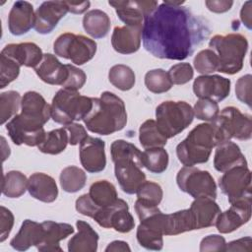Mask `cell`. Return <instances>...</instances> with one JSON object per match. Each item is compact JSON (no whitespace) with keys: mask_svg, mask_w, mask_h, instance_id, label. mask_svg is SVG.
Listing matches in <instances>:
<instances>
[{"mask_svg":"<svg viewBox=\"0 0 252 252\" xmlns=\"http://www.w3.org/2000/svg\"><path fill=\"white\" fill-rule=\"evenodd\" d=\"M189 210L194 219L195 229H202L215 225L217 218L221 212L215 200L208 197L195 198Z\"/></svg>","mask_w":252,"mask_h":252,"instance_id":"484cf974","label":"cell"},{"mask_svg":"<svg viewBox=\"0 0 252 252\" xmlns=\"http://www.w3.org/2000/svg\"><path fill=\"white\" fill-rule=\"evenodd\" d=\"M172 85L168 73L163 69H153L145 75V86L154 94L165 93L171 89Z\"/></svg>","mask_w":252,"mask_h":252,"instance_id":"60d3db41","label":"cell"},{"mask_svg":"<svg viewBox=\"0 0 252 252\" xmlns=\"http://www.w3.org/2000/svg\"><path fill=\"white\" fill-rule=\"evenodd\" d=\"M196 71L203 75H210L218 71V58L216 53L208 48L197 53L193 61Z\"/></svg>","mask_w":252,"mask_h":252,"instance_id":"b9f144b4","label":"cell"},{"mask_svg":"<svg viewBox=\"0 0 252 252\" xmlns=\"http://www.w3.org/2000/svg\"><path fill=\"white\" fill-rule=\"evenodd\" d=\"M105 143L99 138L88 136L79 149L80 161L85 170L91 173L102 171L106 165Z\"/></svg>","mask_w":252,"mask_h":252,"instance_id":"e0dca14e","label":"cell"},{"mask_svg":"<svg viewBox=\"0 0 252 252\" xmlns=\"http://www.w3.org/2000/svg\"><path fill=\"white\" fill-rule=\"evenodd\" d=\"M66 65H67L69 75L62 87L65 89L73 90V91L80 90L81 88H83L87 80V76L85 72L74 65H71V64H66Z\"/></svg>","mask_w":252,"mask_h":252,"instance_id":"7dc6e473","label":"cell"},{"mask_svg":"<svg viewBox=\"0 0 252 252\" xmlns=\"http://www.w3.org/2000/svg\"><path fill=\"white\" fill-rule=\"evenodd\" d=\"M139 141L143 148L151 149L165 146L167 138L159 131L156 120L148 119L140 126Z\"/></svg>","mask_w":252,"mask_h":252,"instance_id":"d6a6232c","label":"cell"},{"mask_svg":"<svg viewBox=\"0 0 252 252\" xmlns=\"http://www.w3.org/2000/svg\"><path fill=\"white\" fill-rule=\"evenodd\" d=\"M93 219L101 227L114 228L121 233L129 232L135 226L134 218L129 212L128 204L119 198L112 205L100 209Z\"/></svg>","mask_w":252,"mask_h":252,"instance_id":"4fadbf2b","label":"cell"},{"mask_svg":"<svg viewBox=\"0 0 252 252\" xmlns=\"http://www.w3.org/2000/svg\"><path fill=\"white\" fill-rule=\"evenodd\" d=\"M76 226L78 232L71 237L68 242V251L70 252H95L97 250L98 234L84 220H77Z\"/></svg>","mask_w":252,"mask_h":252,"instance_id":"f1b7e54d","label":"cell"},{"mask_svg":"<svg viewBox=\"0 0 252 252\" xmlns=\"http://www.w3.org/2000/svg\"><path fill=\"white\" fill-rule=\"evenodd\" d=\"M252 76L250 74L240 77L235 85V94L238 100L251 107Z\"/></svg>","mask_w":252,"mask_h":252,"instance_id":"c3c4849f","label":"cell"},{"mask_svg":"<svg viewBox=\"0 0 252 252\" xmlns=\"http://www.w3.org/2000/svg\"><path fill=\"white\" fill-rule=\"evenodd\" d=\"M93 106V97L82 95L78 91L60 89L52 98L51 118L58 124L68 125L83 120Z\"/></svg>","mask_w":252,"mask_h":252,"instance_id":"52a82bcc","label":"cell"},{"mask_svg":"<svg viewBox=\"0 0 252 252\" xmlns=\"http://www.w3.org/2000/svg\"><path fill=\"white\" fill-rule=\"evenodd\" d=\"M251 212V199L233 202L229 209L219 214L215 225L220 233H230L250 220Z\"/></svg>","mask_w":252,"mask_h":252,"instance_id":"9a60e30c","label":"cell"},{"mask_svg":"<svg viewBox=\"0 0 252 252\" xmlns=\"http://www.w3.org/2000/svg\"><path fill=\"white\" fill-rule=\"evenodd\" d=\"M34 71L41 81L56 86H63L69 75L67 65L62 64L55 55L50 53L43 54L42 60Z\"/></svg>","mask_w":252,"mask_h":252,"instance_id":"d4e9b609","label":"cell"},{"mask_svg":"<svg viewBox=\"0 0 252 252\" xmlns=\"http://www.w3.org/2000/svg\"><path fill=\"white\" fill-rule=\"evenodd\" d=\"M51 117V105L44 97L33 91L22 97L21 113L16 114L6 124L8 132L16 139L29 142L43 134V125Z\"/></svg>","mask_w":252,"mask_h":252,"instance_id":"7a4b0ae2","label":"cell"},{"mask_svg":"<svg viewBox=\"0 0 252 252\" xmlns=\"http://www.w3.org/2000/svg\"><path fill=\"white\" fill-rule=\"evenodd\" d=\"M209 47L218 58V72L233 75L243 68L248 49L247 38L240 33L216 34L209 41Z\"/></svg>","mask_w":252,"mask_h":252,"instance_id":"5b68a950","label":"cell"},{"mask_svg":"<svg viewBox=\"0 0 252 252\" xmlns=\"http://www.w3.org/2000/svg\"><path fill=\"white\" fill-rule=\"evenodd\" d=\"M68 12L66 1H45L35 11L33 28L40 34L50 33Z\"/></svg>","mask_w":252,"mask_h":252,"instance_id":"ac0fdd59","label":"cell"},{"mask_svg":"<svg viewBox=\"0 0 252 252\" xmlns=\"http://www.w3.org/2000/svg\"><path fill=\"white\" fill-rule=\"evenodd\" d=\"M110 26L111 24L108 15L99 9H94L87 12L83 18L84 30L94 38H102L106 36L110 30Z\"/></svg>","mask_w":252,"mask_h":252,"instance_id":"f546056e","label":"cell"},{"mask_svg":"<svg viewBox=\"0 0 252 252\" xmlns=\"http://www.w3.org/2000/svg\"><path fill=\"white\" fill-rule=\"evenodd\" d=\"M156 123L159 131L170 139L185 130L194 119L193 107L186 101L166 100L156 108Z\"/></svg>","mask_w":252,"mask_h":252,"instance_id":"ba28073f","label":"cell"},{"mask_svg":"<svg viewBox=\"0 0 252 252\" xmlns=\"http://www.w3.org/2000/svg\"><path fill=\"white\" fill-rule=\"evenodd\" d=\"M143 27H115L111 35L113 49L121 54H132L139 50L142 42Z\"/></svg>","mask_w":252,"mask_h":252,"instance_id":"44dd1931","label":"cell"},{"mask_svg":"<svg viewBox=\"0 0 252 252\" xmlns=\"http://www.w3.org/2000/svg\"><path fill=\"white\" fill-rule=\"evenodd\" d=\"M42 223L43 237L41 242L36 246L38 251L62 252L59 242L65 239L70 234L74 233V227L65 222H55L53 220H45Z\"/></svg>","mask_w":252,"mask_h":252,"instance_id":"603a6c76","label":"cell"},{"mask_svg":"<svg viewBox=\"0 0 252 252\" xmlns=\"http://www.w3.org/2000/svg\"><path fill=\"white\" fill-rule=\"evenodd\" d=\"M117 252V251H122V252H130L131 248L129 247L128 243L122 240H114L110 242L107 247L105 248V252Z\"/></svg>","mask_w":252,"mask_h":252,"instance_id":"6f0895ef","label":"cell"},{"mask_svg":"<svg viewBox=\"0 0 252 252\" xmlns=\"http://www.w3.org/2000/svg\"><path fill=\"white\" fill-rule=\"evenodd\" d=\"M239 165H247V160L235 143L228 140L216 147L214 156V166L216 170L225 172Z\"/></svg>","mask_w":252,"mask_h":252,"instance_id":"7402d4cb","label":"cell"},{"mask_svg":"<svg viewBox=\"0 0 252 252\" xmlns=\"http://www.w3.org/2000/svg\"><path fill=\"white\" fill-rule=\"evenodd\" d=\"M90 5H91L90 1H85V2H81V3L67 2L69 12H71L73 14H82V13L86 12L89 9Z\"/></svg>","mask_w":252,"mask_h":252,"instance_id":"680465c9","label":"cell"},{"mask_svg":"<svg viewBox=\"0 0 252 252\" xmlns=\"http://www.w3.org/2000/svg\"><path fill=\"white\" fill-rule=\"evenodd\" d=\"M135 211L140 220L136 232L139 244L148 250H161L166 214H163L158 206L144 203L138 199L135 202Z\"/></svg>","mask_w":252,"mask_h":252,"instance_id":"8992f818","label":"cell"},{"mask_svg":"<svg viewBox=\"0 0 252 252\" xmlns=\"http://www.w3.org/2000/svg\"><path fill=\"white\" fill-rule=\"evenodd\" d=\"M219 185L230 204L239 200L251 199V171L247 165L235 166L223 172L219 180Z\"/></svg>","mask_w":252,"mask_h":252,"instance_id":"7c38bea8","label":"cell"},{"mask_svg":"<svg viewBox=\"0 0 252 252\" xmlns=\"http://www.w3.org/2000/svg\"><path fill=\"white\" fill-rule=\"evenodd\" d=\"M142 168V165L131 159L114 161L115 177L125 193L135 194L142 183L146 181V174Z\"/></svg>","mask_w":252,"mask_h":252,"instance_id":"d6986e66","label":"cell"},{"mask_svg":"<svg viewBox=\"0 0 252 252\" xmlns=\"http://www.w3.org/2000/svg\"><path fill=\"white\" fill-rule=\"evenodd\" d=\"M225 246V239L219 234H211L204 237L200 243L201 252L209 251H223Z\"/></svg>","mask_w":252,"mask_h":252,"instance_id":"f907efd6","label":"cell"},{"mask_svg":"<svg viewBox=\"0 0 252 252\" xmlns=\"http://www.w3.org/2000/svg\"><path fill=\"white\" fill-rule=\"evenodd\" d=\"M75 207H76V210L80 214H82L84 216H87V217H90L92 219L98 212V208L93 202V200L91 199L89 194H83L82 196H80L76 200Z\"/></svg>","mask_w":252,"mask_h":252,"instance_id":"816d5d0a","label":"cell"},{"mask_svg":"<svg viewBox=\"0 0 252 252\" xmlns=\"http://www.w3.org/2000/svg\"><path fill=\"white\" fill-rule=\"evenodd\" d=\"M210 33L211 28L203 17L182 5L164 1L145 18L142 41L144 48L155 57L184 60Z\"/></svg>","mask_w":252,"mask_h":252,"instance_id":"6da1fadb","label":"cell"},{"mask_svg":"<svg viewBox=\"0 0 252 252\" xmlns=\"http://www.w3.org/2000/svg\"><path fill=\"white\" fill-rule=\"evenodd\" d=\"M53 50L55 55L69 59L76 65H83L94 58L96 42L82 34L65 32L56 38Z\"/></svg>","mask_w":252,"mask_h":252,"instance_id":"9c48e42d","label":"cell"},{"mask_svg":"<svg viewBox=\"0 0 252 252\" xmlns=\"http://www.w3.org/2000/svg\"><path fill=\"white\" fill-rule=\"evenodd\" d=\"M136 194L138 200L154 206H158L161 202L163 196V192L159 184L147 180L138 188Z\"/></svg>","mask_w":252,"mask_h":252,"instance_id":"7bdbcfd3","label":"cell"},{"mask_svg":"<svg viewBox=\"0 0 252 252\" xmlns=\"http://www.w3.org/2000/svg\"><path fill=\"white\" fill-rule=\"evenodd\" d=\"M83 121L95 134L106 136L120 131L127 123L124 101L113 93L103 92L100 97H93L92 109Z\"/></svg>","mask_w":252,"mask_h":252,"instance_id":"3957f363","label":"cell"},{"mask_svg":"<svg viewBox=\"0 0 252 252\" xmlns=\"http://www.w3.org/2000/svg\"><path fill=\"white\" fill-rule=\"evenodd\" d=\"M34 16L32 5L28 1H16L8 16L9 31L14 35L27 33L34 27Z\"/></svg>","mask_w":252,"mask_h":252,"instance_id":"ffe728a7","label":"cell"},{"mask_svg":"<svg viewBox=\"0 0 252 252\" xmlns=\"http://www.w3.org/2000/svg\"><path fill=\"white\" fill-rule=\"evenodd\" d=\"M59 180L61 188L65 192L75 193L85 187L87 181V174L80 167L70 165L63 168L60 173Z\"/></svg>","mask_w":252,"mask_h":252,"instance_id":"d590c367","label":"cell"},{"mask_svg":"<svg viewBox=\"0 0 252 252\" xmlns=\"http://www.w3.org/2000/svg\"><path fill=\"white\" fill-rule=\"evenodd\" d=\"M88 194L98 208V211L112 205L118 199L115 186L107 180H98L94 182L91 185Z\"/></svg>","mask_w":252,"mask_h":252,"instance_id":"1f68e13d","label":"cell"},{"mask_svg":"<svg viewBox=\"0 0 252 252\" xmlns=\"http://www.w3.org/2000/svg\"><path fill=\"white\" fill-rule=\"evenodd\" d=\"M21 65L11 57L0 54V88L4 89L16 80L20 74Z\"/></svg>","mask_w":252,"mask_h":252,"instance_id":"ee69618b","label":"cell"},{"mask_svg":"<svg viewBox=\"0 0 252 252\" xmlns=\"http://www.w3.org/2000/svg\"><path fill=\"white\" fill-rule=\"evenodd\" d=\"M14 225V215L13 213L5 208L0 207V242H3L9 236Z\"/></svg>","mask_w":252,"mask_h":252,"instance_id":"681fc988","label":"cell"},{"mask_svg":"<svg viewBox=\"0 0 252 252\" xmlns=\"http://www.w3.org/2000/svg\"><path fill=\"white\" fill-rule=\"evenodd\" d=\"M222 142L220 133L213 122L198 124L177 145L178 160L184 166L205 163L209 160L212 150Z\"/></svg>","mask_w":252,"mask_h":252,"instance_id":"277c9868","label":"cell"},{"mask_svg":"<svg viewBox=\"0 0 252 252\" xmlns=\"http://www.w3.org/2000/svg\"><path fill=\"white\" fill-rule=\"evenodd\" d=\"M69 144V137L64 127L51 130L46 133L44 140L37 146L43 154L58 155L62 153Z\"/></svg>","mask_w":252,"mask_h":252,"instance_id":"836d02e7","label":"cell"},{"mask_svg":"<svg viewBox=\"0 0 252 252\" xmlns=\"http://www.w3.org/2000/svg\"><path fill=\"white\" fill-rule=\"evenodd\" d=\"M220 133L222 141L232 138L247 141L252 136V121L249 114L242 113L234 106L224 107L213 121Z\"/></svg>","mask_w":252,"mask_h":252,"instance_id":"30bf717a","label":"cell"},{"mask_svg":"<svg viewBox=\"0 0 252 252\" xmlns=\"http://www.w3.org/2000/svg\"><path fill=\"white\" fill-rule=\"evenodd\" d=\"M193 92L199 98L219 102L228 96L230 80L220 75H202L194 80Z\"/></svg>","mask_w":252,"mask_h":252,"instance_id":"2e32d148","label":"cell"},{"mask_svg":"<svg viewBox=\"0 0 252 252\" xmlns=\"http://www.w3.org/2000/svg\"><path fill=\"white\" fill-rule=\"evenodd\" d=\"M108 80L118 90L129 91L134 87L136 77L134 71L129 66L117 64L110 68Z\"/></svg>","mask_w":252,"mask_h":252,"instance_id":"f35d334b","label":"cell"},{"mask_svg":"<svg viewBox=\"0 0 252 252\" xmlns=\"http://www.w3.org/2000/svg\"><path fill=\"white\" fill-rule=\"evenodd\" d=\"M167 73L174 85H184L190 82L194 76L193 67L187 62L177 63L171 66Z\"/></svg>","mask_w":252,"mask_h":252,"instance_id":"bcb514c9","label":"cell"},{"mask_svg":"<svg viewBox=\"0 0 252 252\" xmlns=\"http://www.w3.org/2000/svg\"><path fill=\"white\" fill-rule=\"evenodd\" d=\"M112 161L121 159H131L143 165V153L132 143L125 140H116L110 146Z\"/></svg>","mask_w":252,"mask_h":252,"instance_id":"74e56055","label":"cell"},{"mask_svg":"<svg viewBox=\"0 0 252 252\" xmlns=\"http://www.w3.org/2000/svg\"><path fill=\"white\" fill-rule=\"evenodd\" d=\"M115 9L118 18L126 26L143 27L146 17L153 13L158 6V1H108Z\"/></svg>","mask_w":252,"mask_h":252,"instance_id":"5bb4252c","label":"cell"},{"mask_svg":"<svg viewBox=\"0 0 252 252\" xmlns=\"http://www.w3.org/2000/svg\"><path fill=\"white\" fill-rule=\"evenodd\" d=\"M252 239L250 236L225 243L223 251H251Z\"/></svg>","mask_w":252,"mask_h":252,"instance_id":"db71d44e","label":"cell"},{"mask_svg":"<svg viewBox=\"0 0 252 252\" xmlns=\"http://www.w3.org/2000/svg\"><path fill=\"white\" fill-rule=\"evenodd\" d=\"M43 237L42 223L25 220L18 233L11 239L10 245L18 251H26L32 246H37Z\"/></svg>","mask_w":252,"mask_h":252,"instance_id":"83f0119b","label":"cell"},{"mask_svg":"<svg viewBox=\"0 0 252 252\" xmlns=\"http://www.w3.org/2000/svg\"><path fill=\"white\" fill-rule=\"evenodd\" d=\"M193 112L197 119L213 122L220 113V107L218 102L214 100L199 98L193 107Z\"/></svg>","mask_w":252,"mask_h":252,"instance_id":"f6af8a7d","label":"cell"},{"mask_svg":"<svg viewBox=\"0 0 252 252\" xmlns=\"http://www.w3.org/2000/svg\"><path fill=\"white\" fill-rule=\"evenodd\" d=\"M191 230H195V222L189 209L165 215L164 235H177Z\"/></svg>","mask_w":252,"mask_h":252,"instance_id":"4dcf8cb0","label":"cell"},{"mask_svg":"<svg viewBox=\"0 0 252 252\" xmlns=\"http://www.w3.org/2000/svg\"><path fill=\"white\" fill-rule=\"evenodd\" d=\"M22 97L16 91H7L0 94V123L5 124L18 114Z\"/></svg>","mask_w":252,"mask_h":252,"instance_id":"ab89813d","label":"cell"},{"mask_svg":"<svg viewBox=\"0 0 252 252\" xmlns=\"http://www.w3.org/2000/svg\"><path fill=\"white\" fill-rule=\"evenodd\" d=\"M28 180L21 171H8L3 175L2 193L8 198H19L28 190Z\"/></svg>","mask_w":252,"mask_h":252,"instance_id":"e575fe53","label":"cell"},{"mask_svg":"<svg viewBox=\"0 0 252 252\" xmlns=\"http://www.w3.org/2000/svg\"><path fill=\"white\" fill-rule=\"evenodd\" d=\"M251 5H252V2L251 1H246L242 8H241V11H240V19L243 23V25L251 30Z\"/></svg>","mask_w":252,"mask_h":252,"instance_id":"9f6ffc18","label":"cell"},{"mask_svg":"<svg viewBox=\"0 0 252 252\" xmlns=\"http://www.w3.org/2000/svg\"><path fill=\"white\" fill-rule=\"evenodd\" d=\"M28 191L32 197L44 203L54 202L58 196L54 178L42 172H35L29 177Z\"/></svg>","mask_w":252,"mask_h":252,"instance_id":"4316f807","label":"cell"},{"mask_svg":"<svg viewBox=\"0 0 252 252\" xmlns=\"http://www.w3.org/2000/svg\"><path fill=\"white\" fill-rule=\"evenodd\" d=\"M179 189L194 199L198 197L217 198V184L211 173L194 166H183L176 175Z\"/></svg>","mask_w":252,"mask_h":252,"instance_id":"8fae6325","label":"cell"},{"mask_svg":"<svg viewBox=\"0 0 252 252\" xmlns=\"http://www.w3.org/2000/svg\"><path fill=\"white\" fill-rule=\"evenodd\" d=\"M207 8L214 13H224L230 10L233 5L232 1L227 0H208L205 2Z\"/></svg>","mask_w":252,"mask_h":252,"instance_id":"11a10c76","label":"cell"},{"mask_svg":"<svg viewBox=\"0 0 252 252\" xmlns=\"http://www.w3.org/2000/svg\"><path fill=\"white\" fill-rule=\"evenodd\" d=\"M1 54L11 57L21 66L30 68H35L43 57L42 50L37 44L33 42L7 44L2 49Z\"/></svg>","mask_w":252,"mask_h":252,"instance_id":"cb8c5ba5","label":"cell"},{"mask_svg":"<svg viewBox=\"0 0 252 252\" xmlns=\"http://www.w3.org/2000/svg\"><path fill=\"white\" fill-rule=\"evenodd\" d=\"M64 128L66 129L69 137V144L72 146L81 144L87 137L88 133L85 127L79 123H71L68 125H65Z\"/></svg>","mask_w":252,"mask_h":252,"instance_id":"f5cc1de1","label":"cell"},{"mask_svg":"<svg viewBox=\"0 0 252 252\" xmlns=\"http://www.w3.org/2000/svg\"><path fill=\"white\" fill-rule=\"evenodd\" d=\"M168 153L163 147L145 149L143 165L153 173H162L168 166Z\"/></svg>","mask_w":252,"mask_h":252,"instance_id":"8d00e7d4","label":"cell"}]
</instances>
